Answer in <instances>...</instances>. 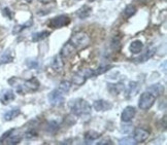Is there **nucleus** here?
I'll return each mask as SVG.
<instances>
[{
    "label": "nucleus",
    "instance_id": "34",
    "mask_svg": "<svg viewBox=\"0 0 167 145\" xmlns=\"http://www.w3.org/2000/svg\"><path fill=\"white\" fill-rule=\"evenodd\" d=\"M13 132H14V130H13V129H11V130H10V131H7V132H5V133H4V135L2 136L1 138H0V143H1L2 141H4L5 139H7V137H8V136H10V135Z\"/></svg>",
    "mask_w": 167,
    "mask_h": 145
},
{
    "label": "nucleus",
    "instance_id": "36",
    "mask_svg": "<svg viewBox=\"0 0 167 145\" xmlns=\"http://www.w3.org/2000/svg\"><path fill=\"white\" fill-rule=\"evenodd\" d=\"M38 1H40L43 4H46V3H50V2H52V0H38Z\"/></svg>",
    "mask_w": 167,
    "mask_h": 145
},
{
    "label": "nucleus",
    "instance_id": "6",
    "mask_svg": "<svg viewBox=\"0 0 167 145\" xmlns=\"http://www.w3.org/2000/svg\"><path fill=\"white\" fill-rule=\"evenodd\" d=\"M49 101L50 104L52 106H59L63 103L64 101V96L63 93L60 92L59 90H54L49 94Z\"/></svg>",
    "mask_w": 167,
    "mask_h": 145
},
{
    "label": "nucleus",
    "instance_id": "10",
    "mask_svg": "<svg viewBox=\"0 0 167 145\" xmlns=\"http://www.w3.org/2000/svg\"><path fill=\"white\" fill-rule=\"evenodd\" d=\"M14 100V93L11 90H3L0 93V102L3 105L10 104L11 101Z\"/></svg>",
    "mask_w": 167,
    "mask_h": 145
},
{
    "label": "nucleus",
    "instance_id": "3",
    "mask_svg": "<svg viewBox=\"0 0 167 145\" xmlns=\"http://www.w3.org/2000/svg\"><path fill=\"white\" fill-rule=\"evenodd\" d=\"M157 97H155L153 94L150 92H145L140 95V98L138 101V107L141 110H149L152 106L154 105L155 101H156Z\"/></svg>",
    "mask_w": 167,
    "mask_h": 145
},
{
    "label": "nucleus",
    "instance_id": "32",
    "mask_svg": "<svg viewBox=\"0 0 167 145\" xmlns=\"http://www.w3.org/2000/svg\"><path fill=\"white\" fill-rule=\"evenodd\" d=\"M120 144H136V143H135V141L133 140V138L126 137V138L121 139V141H120Z\"/></svg>",
    "mask_w": 167,
    "mask_h": 145
},
{
    "label": "nucleus",
    "instance_id": "5",
    "mask_svg": "<svg viewBox=\"0 0 167 145\" xmlns=\"http://www.w3.org/2000/svg\"><path fill=\"white\" fill-rule=\"evenodd\" d=\"M70 24V19L67 16H58L50 20L49 26L52 28H62Z\"/></svg>",
    "mask_w": 167,
    "mask_h": 145
},
{
    "label": "nucleus",
    "instance_id": "24",
    "mask_svg": "<svg viewBox=\"0 0 167 145\" xmlns=\"http://www.w3.org/2000/svg\"><path fill=\"white\" fill-rule=\"evenodd\" d=\"M46 130L49 133H51V134H55V133L59 130V123H58L57 122H55V120H52V122H50L48 123Z\"/></svg>",
    "mask_w": 167,
    "mask_h": 145
},
{
    "label": "nucleus",
    "instance_id": "19",
    "mask_svg": "<svg viewBox=\"0 0 167 145\" xmlns=\"http://www.w3.org/2000/svg\"><path fill=\"white\" fill-rule=\"evenodd\" d=\"M164 91V87L161 84H152L150 88H148V92H150L151 94H153L155 97H159L162 95Z\"/></svg>",
    "mask_w": 167,
    "mask_h": 145
},
{
    "label": "nucleus",
    "instance_id": "23",
    "mask_svg": "<svg viewBox=\"0 0 167 145\" xmlns=\"http://www.w3.org/2000/svg\"><path fill=\"white\" fill-rule=\"evenodd\" d=\"M13 60H14V57H13V55H11V52L6 51L1 55V57H0V65L10 63V62H13Z\"/></svg>",
    "mask_w": 167,
    "mask_h": 145
},
{
    "label": "nucleus",
    "instance_id": "37",
    "mask_svg": "<svg viewBox=\"0 0 167 145\" xmlns=\"http://www.w3.org/2000/svg\"><path fill=\"white\" fill-rule=\"evenodd\" d=\"M26 2H32V0H25Z\"/></svg>",
    "mask_w": 167,
    "mask_h": 145
},
{
    "label": "nucleus",
    "instance_id": "13",
    "mask_svg": "<svg viewBox=\"0 0 167 145\" xmlns=\"http://www.w3.org/2000/svg\"><path fill=\"white\" fill-rule=\"evenodd\" d=\"M107 90L113 95H120L125 91V84L123 82H116V84H108Z\"/></svg>",
    "mask_w": 167,
    "mask_h": 145
},
{
    "label": "nucleus",
    "instance_id": "38",
    "mask_svg": "<svg viewBox=\"0 0 167 145\" xmlns=\"http://www.w3.org/2000/svg\"></svg>",
    "mask_w": 167,
    "mask_h": 145
},
{
    "label": "nucleus",
    "instance_id": "26",
    "mask_svg": "<svg viewBox=\"0 0 167 145\" xmlns=\"http://www.w3.org/2000/svg\"><path fill=\"white\" fill-rule=\"evenodd\" d=\"M70 88H71V82L67 81V80H64V81L60 82L58 90H59L60 92H62V93L64 94V93H67V92H69Z\"/></svg>",
    "mask_w": 167,
    "mask_h": 145
},
{
    "label": "nucleus",
    "instance_id": "17",
    "mask_svg": "<svg viewBox=\"0 0 167 145\" xmlns=\"http://www.w3.org/2000/svg\"><path fill=\"white\" fill-rule=\"evenodd\" d=\"M142 49H143V43L140 40L132 41L130 44V46H129V51L134 55H137V54H139V53H141Z\"/></svg>",
    "mask_w": 167,
    "mask_h": 145
},
{
    "label": "nucleus",
    "instance_id": "21",
    "mask_svg": "<svg viewBox=\"0 0 167 145\" xmlns=\"http://www.w3.org/2000/svg\"><path fill=\"white\" fill-rule=\"evenodd\" d=\"M21 113V110H20V108H13L10 109V110H8L7 112H5L4 113V120H6V122H10V120H14V117H17L18 115Z\"/></svg>",
    "mask_w": 167,
    "mask_h": 145
},
{
    "label": "nucleus",
    "instance_id": "30",
    "mask_svg": "<svg viewBox=\"0 0 167 145\" xmlns=\"http://www.w3.org/2000/svg\"><path fill=\"white\" fill-rule=\"evenodd\" d=\"M26 65H27L29 68H33V69H36V68H38L39 63H38V61L34 60V59H28V60L26 61Z\"/></svg>",
    "mask_w": 167,
    "mask_h": 145
},
{
    "label": "nucleus",
    "instance_id": "18",
    "mask_svg": "<svg viewBox=\"0 0 167 145\" xmlns=\"http://www.w3.org/2000/svg\"><path fill=\"white\" fill-rule=\"evenodd\" d=\"M91 13H92V8H91L89 5H83V6L77 11V14L80 19L85 20L87 19L88 17H90Z\"/></svg>",
    "mask_w": 167,
    "mask_h": 145
},
{
    "label": "nucleus",
    "instance_id": "1",
    "mask_svg": "<svg viewBox=\"0 0 167 145\" xmlns=\"http://www.w3.org/2000/svg\"><path fill=\"white\" fill-rule=\"evenodd\" d=\"M69 107L71 110V113L75 116H80V117H86L89 116L91 113V105L88 103L85 99L78 98L72 100L69 103Z\"/></svg>",
    "mask_w": 167,
    "mask_h": 145
},
{
    "label": "nucleus",
    "instance_id": "11",
    "mask_svg": "<svg viewBox=\"0 0 167 145\" xmlns=\"http://www.w3.org/2000/svg\"><path fill=\"white\" fill-rule=\"evenodd\" d=\"M23 84H24V88L26 91H30V92H35L37 91L39 88V81L38 79L36 77H32L30 79H27V80H25L23 82Z\"/></svg>",
    "mask_w": 167,
    "mask_h": 145
},
{
    "label": "nucleus",
    "instance_id": "15",
    "mask_svg": "<svg viewBox=\"0 0 167 145\" xmlns=\"http://www.w3.org/2000/svg\"><path fill=\"white\" fill-rule=\"evenodd\" d=\"M74 51H75L74 46H73L70 42H67V43L64 44L63 47L61 49L60 56L62 58H67V57H69V56H71Z\"/></svg>",
    "mask_w": 167,
    "mask_h": 145
},
{
    "label": "nucleus",
    "instance_id": "14",
    "mask_svg": "<svg viewBox=\"0 0 167 145\" xmlns=\"http://www.w3.org/2000/svg\"><path fill=\"white\" fill-rule=\"evenodd\" d=\"M51 65H52V68L54 71H56V72H61L64 67V62L62 60V57H61L60 55L55 56V57L53 58Z\"/></svg>",
    "mask_w": 167,
    "mask_h": 145
},
{
    "label": "nucleus",
    "instance_id": "33",
    "mask_svg": "<svg viewBox=\"0 0 167 145\" xmlns=\"http://www.w3.org/2000/svg\"><path fill=\"white\" fill-rule=\"evenodd\" d=\"M111 144H113V142L110 138H105L97 143V145H111Z\"/></svg>",
    "mask_w": 167,
    "mask_h": 145
},
{
    "label": "nucleus",
    "instance_id": "22",
    "mask_svg": "<svg viewBox=\"0 0 167 145\" xmlns=\"http://www.w3.org/2000/svg\"><path fill=\"white\" fill-rule=\"evenodd\" d=\"M50 34H51V32L50 31H42V32H37V33H33L32 35V41H34V42H37V41H42L43 39H46V38H48L50 36Z\"/></svg>",
    "mask_w": 167,
    "mask_h": 145
},
{
    "label": "nucleus",
    "instance_id": "12",
    "mask_svg": "<svg viewBox=\"0 0 167 145\" xmlns=\"http://www.w3.org/2000/svg\"><path fill=\"white\" fill-rule=\"evenodd\" d=\"M139 88H140L139 84L137 81H130L129 82L128 88H127V91H126V98L127 99L133 98V97L138 93Z\"/></svg>",
    "mask_w": 167,
    "mask_h": 145
},
{
    "label": "nucleus",
    "instance_id": "2",
    "mask_svg": "<svg viewBox=\"0 0 167 145\" xmlns=\"http://www.w3.org/2000/svg\"><path fill=\"white\" fill-rule=\"evenodd\" d=\"M69 42L74 46L75 49H83L90 44V37L86 32L80 31L72 35Z\"/></svg>",
    "mask_w": 167,
    "mask_h": 145
},
{
    "label": "nucleus",
    "instance_id": "35",
    "mask_svg": "<svg viewBox=\"0 0 167 145\" xmlns=\"http://www.w3.org/2000/svg\"><path fill=\"white\" fill-rule=\"evenodd\" d=\"M3 14L4 16H7L10 19H11V13H10V10H8V8H4L3 10Z\"/></svg>",
    "mask_w": 167,
    "mask_h": 145
},
{
    "label": "nucleus",
    "instance_id": "16",
    "mask_svg": "<svg viewBox=\"0 0 167 145\" xmlns=\"http://www.w3.org/2000/svg\"><path fill=\"white\" fill-rule=\"evenodd\" d=\"M100 136L101 134L100 133H98V132H96V131H88L86 134H85V143L86 144H90V143H92L93 141H95V140H97L98 138H100Z\"/></svg>",
    "mask_w": 167,
    "mask_h": 145
},
{
    "label": "nucleus",
    "instance_id": "20",
    "mask_svg": "<svg viewBox=\"0 0 167 145\" xmlns=\"http://www.w3.org/2000/svg\"><path fill=\"white\" fill-rule=\"evenodd\" d=\"M155 53H156V49H155V47H153V46L148 47L146 52L138 59V61H137V62H138V63H143V62L148 61L149 59H151L155 55Z\"/></svg>",
    "mask_w": 167,
    "mask_h": 145
},
{
    "label": "nucleus",
    "instance_id": "7",
    "mask_svg": "<svg viewBox=\"0 0 167 145\" xmlns=\"http://www.w3.org/2000/svg\"><path fill=\"white\" fill-rule=\"evenodd\" d=\"M150 136L149 131H146L145 129L142 128H136L133 131V140L135 141V143H142L145 142L146 139Z\"/></svg>",
    "mask_w": 167,
    "mask_h": 145
},
{
    "label": "nucleus",
    "instance_id": "31",
    "mask_svg": "<svg viewBox=\"0 0 167 145\" xmlns=\"http://www.w3.org/2000/svg\"><path fill=\"white\" fill-rule=\"evenodd\" d=\"M37 136H38V134H37V132L35 131V130H29V131H27L25 133V138L26 139H34V138H36Z\"/></svg>",
    "mask_w": 167,
    "mask_h": 145
},
{
    "label": "nucleus",
    "instance_id": "8",
    "mask_svg": "<svg viewBox=\"0 0 167 145\" xmlns=\"http://www.w3.org/2000/svg\"><path fill=\"white\" fill-rule=\"evenodd\" d=\"M93 108L96 111H107L113 108V104L107 100H96L93 103Z\"/></svg>",
    "mask_w": 167,
    "mask_h": 145
},
{
    "label": "nucleus",
    "instance_id": "28",
    "mask_svg": "<svg viewBox=\"0 0 167 145\" xmlns=\"http://www.w3.org/2000/svg\"><path fill=\"white\" fill-rule=\"evenodd\" d=\"M111 68L110 65H106V66H102V67H99L97 68L96 70H93V73H94V76H97V75H100V74H103L106 71H108Z\"/></svg>",
    "mask_w": 167,
    "mask_h": 145
},
{
    "label": "nucleus",
    "instance_id": "29",
    "mask_svg": "<svg viewBox=\"0 0 167 145\" xmlns=\"http://www.w3.org/2000/svg\"><path fill=\"white\" fill-rule=\"evenodd\" d=\"M20 141H21V136H19V135L11 136V134H10L7 137V143L8 144H18Z\"/></svg>",
    "mask_w": 167,
    "mask_h": 145
},
{
    "label": "nucleus",
    "instance_id": "4",
    "mask_svg": "<svg viewBox=\"0 0 167 145\" xmlns=\"http://www.w3.org/2000/svg\"><path fill=\"white\" fill-rule=\"evenodd\" d=\"M94 76V73H93V70L90 69V68H87V69H83L78 72L75 73L72 77V82L77 85H82L84 84L88 78Z\"/></svg>",
    "mask_w": 167,
    "mask_h": 145
},
{
    "label": "nucleus",
    "instance_id": "27",
    "mask_svg": "<svg viewBox=\"0 0 167 145\" xmlns=\"http://www.w3.org/2000/svg\"><path fill=\"white\" fill-rule=\"evenodd\" d=\"M135 13H136V7L134 6V5H128V6L124 10L123 14H124L125 18H130V17H132Z\"/></svg>",
    "mask_w": 167,
    "mask_h": 145
},
{
    "label": "nucleus",
    "instance_id": "9",
    "mask_svg": "<svg viewBox=\"0 0 167 145\" xmlns=\"http://www.w3.org/2000/svg\"><path fill=\"white\" fill-rule=\"evenodd\" d=\"M135 113H136V110L133 106H127L122 112V115H121L122 122L129 123L130 120H133V117L135 116Z\"/></svg>",
    "mask_w": 167,
    "mask_h": 145
},
{
    "label": "nucleus",
    "instance_id": "25",
    "mask_svg": "<svg viewBox=\"0 0 167 145\" xmlns=\"http://www.w3.org/2000/svg\"><path fill=\"white\" fill-rule=\"evenodd\" d=\"M32 25V21H28V22H26L25 24H23V25H17L16 27L14 28V30H13V33L14 34H18V33H20L21 31H23L24 29L26 28H28V27H30V26Z\"/></svg>",
    "mask_w": 167,
    "mask_h": 145
}]
</instances>
